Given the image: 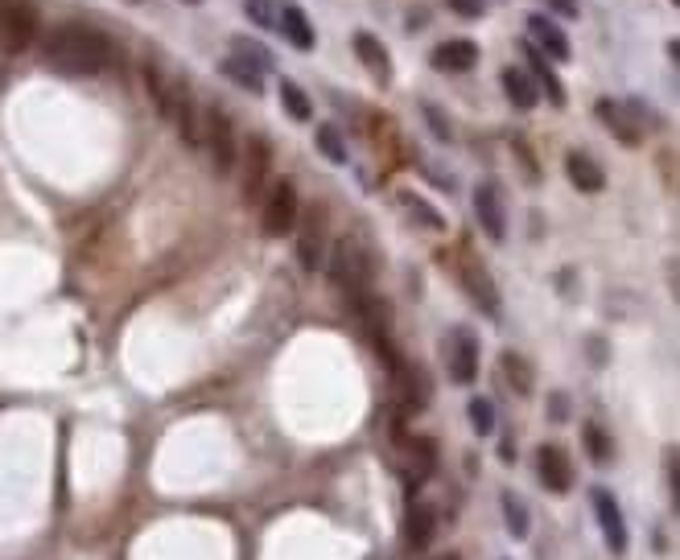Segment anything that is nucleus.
Segmentation results:
<instances>
[{
    "label": "nucleus",
    "mask_w": 680,
    "mask_h": 560,
    "mask_svg": "<svg viewBox=\"0 0 680 560\" xmlns=\"http://www.w3.org/2000/svg\"><path fill=\"white\" fill-rule=\"evenodd\" d=\"M42 58H46L50 70H58V75H66V79H91V75H99V70H108L112 42H108V33H99L91 25L62 21L46 33Z\"/></svg>",
    "instance_id": "1"
},
{
    "label": "nucleus",
    "mask_w": 680,
    "mask_h": 560,
    "mask_svg": "<svg viewBox=\"0 0 680 560\" xmlns=\"http://www.w3.org/2000/svg\"><path fill=\"white\" fill-rule=\"evenodd\" d=\"M322 268L330 272V285L338 293H347L351 301L371 293V272H376V260H371V252L363 248L359 239H338L334 248L326 252Z\"/></svg>",
    "instance_id": "2"
},
{
    "label": "nucleus",
    "mask_w": 680,
    "mask_h": 560,
    "mask_svg": "<svg viewBox=\"0 0 680 560\" xmlns=\"http://www.w3.org/2000/svg\"><path fill=\"white\" fill-rule=\"evenodd\" d=\"M297 219H301L297 186H293L289 178L272 182V186L264 190V198H260V231H264L268 239H281V235H289V231L297 227Z\"/></svg>",
    "instance_id": "3"
},
{
    "label": "nucleus",
    "mask_w": 680,
    "mask_h": 560,
    "mask_svg": "<svg viewBox=\"0 0 680 560\" xmlns=\"http://www.w3.org/2000/svg\"><path fill=\"white\" fill-rule=\"evenodd\" d=\"M42 33L33 0H0V46L9 54H25Z\"/></svg>",
    "instance_id": "4"
},
{
    "label": "nucleus",
    "mask_w": 680,
    "mask_h": 560,
    "mask_svg": "<svg viewBox=\"0 0 680 560\" xmlns=\"http://www.w3.org/2000/svg\"><path fill=\"white\" fill-rule=\"evenodd\" d=\"M326 252H330V215L322 202H314L305 210V219H297V260L305 272H318L326 264Z\"/></svg>",
    "instance_id": "5"
},
{
    "label": "nucleus",
    "mask_w": 680,
    "mask_h": 560,
    "mask_svg": "<svg viewBox=\"0 0 680 560\" xmlns=\"http://www.w3.org/2000/svg\"><path fill=\"white\" fill-rule=\"evenodd\" d=\"M202 140H207V149L215 157V173H227L235 169V161H240V140H235V124L223 108H211L207 116H202Z\"/></svg>",
    "instance_id": "6"
},
{
    "label": "nucleus",
    "mask_w": 680,
    "mask_h": 560,
    "mask_svg": "<svg viewBox=\"0 0 680 560\" xmlns=\"http://www.w3.org/2000/svg\"><path fill=\"white\" fill-rule=\"evenodd\" d=\"M268 178H272V145L264 136H248V145H244V202L248 206L264 198Z\"/></svg>",
    "instance_id": "7"
},
{
    "label": "nucleus",
    "mask_w": 680,
    "mask_h": 560,
    "mask_svg": "<svg viewBox=\"0 0 680 560\" xmlns=\"http://www.w3.org/2000/svg\"><path fill=\"white\" fill-rule=\"evenodd\" d=\"M590 503H594V515H598V528H602V536H606L610 552H615V556H623V552H627V544H631V536H627V523H623L619 499H615V495H610V490H606V486H594V490H590Z\"/></svg>",
    "instance_id": "8"
},
{
    "label": "nucleus",
    "mask_w": 680,
    "mask_h": 560,
    "mask_svg": "<svg viewBox=\"0 0 680 560\" xmlns=\"http://www.w3.org/2000/svg\"><path fill=\"white\" fill-rule=\"evenodd\" d=\"M474 375H479V338L470 330H454L450 334V379L466 388V383H474Z\"/></svg>",
    "instance_id": "9"
},
{
    "label": "nucleus",
    "mask_w": 680,
    "mask_h": 560,
    "mask_svg": "<svg viewBox=\"0 0 680 560\" xmlns=\"http://www.w3.org/2000/svg\"><path fill=\"white\" fill-rule=\"evenodd\" d=\"M536 474L553 495H565V490L573 486V466H569L561 445H540L536 449Z\"/></svg>",
    "instance_id": "10"
},
{
    "label": "nucleus",
    "mask_w": 680,
    "mask_h": 560,
    "mask_svg": "<svg viewBox=\"0 0 680 560\" xmlns=\"http://www.w3.org/2000/svg\"><path fill=\"white\" fill-rule=\"evenodd\" d=\"M474 219L483 223L487 239H495V243L507 235V215H503V202H499V186L495 182L474 186Z\"/></svg>",
    "instance_id": "11"
},
{
    "label": "nucleus",
    "mask_w": 680,
    "mask_h": 560,
    "mask_svg": "<svg viewBox=\"0 0 680 560\" xmlns=\"http://www.w3.org/2000/svg\"><path fill=\"white\" fill-rule=\"evenodd\" d=\"M462 285H466V293L474 297V305H479L487 318H499V289H495L491 272H487L479 260H466V264H462Z\"/></svg>",
    "instance_id": "12"
},
{
    "label": "nucleus",
    "mask_w": 680,
    "mask_h": 560,
    "mask_svg": "<svg viewBox=\"0 0 680 560\" xmlns=\"http://www.w3.org/2000/svg\"><path fill=\"white\" fill-rule=\"evenodd\" d=\"M429 62H433L437 70H446V75H466V70L479 66V46L466 42V38H450V42H441V46L429 54Z\"/></svg>",
    "instance_id": "13"
},
{
    "label": "nucleus",
    "mask_w": 680,
    "mask_h": 560,
    "mask_svg": "<svg viewBox=\"0 0 680 560\" xmlns=\"http://www.w3.org/2000/svg\"><path fill=\"white\" fill-rule=\"evenodd\" d=\"M594 112H598V120H602L610 132L623 140V145H639V140H643V128H639V120L631 116L627 103H619V99H598Z\"/></svg>",
    "instance_id": "14"
},
{
    "label": "nucleus",
    "mask_w": 680,
    "mask_h": 560,
    "mask_svg": "<svg viewBox=\"0 0 680 560\" xmlns=\"http://www.w3.org/2000/svg\"><path fill=\"white\" fill-rule=\"evenodd\" d=\"M355 54H359V62L376 75V83L380 87H388L392 83V54L384 50V42L376 38V33H367V29H359L355 33Z\"/></svg>",
    "instance_id": "15"
},
{
    "label": "nucleus",
    "mask_w": 680,
    "mask_h": 560,
    "mask_svg": "<svg viewBox=\"0 0 680 560\" xmlns=\"http://www.w3.org/2000/svg\"><path fill=\"white\" fill-rule=\"evenodd\" d=\"M433 532H437V507L433 503H413L408 507V519H404V540L413 552H425L433 544Z\"/></svg>",
    "instance_id": "16"
},
{
    "label": "nucleus",
    "mask_w": 680,
    "mask_h": 560,
    "mask_svg": "<svg viewBox=\"0 0 680 560\" xmlns=\"http://www.w3.org/2000/svg\"><path fill=\"white\" fill-rule=\"evenodd\" d=\"M528 33H532V38L540 42V50L549 54V58H557V62H569L573 46H569V38H565V29H561V25H553L549 17L532 13V17H528Z\"/></svg>",
    "instance_id": "17"
},
{
    "label": "nucleus",
    "mask_w": 680,
    "mask_h": 560,
    "mask_svg": "<svg viewBox=\"0 0 680 560\" xmlns=\"http://www.w3.org/2000/svg\"><path fill=\"white\" fill-rule=\"evenodd\" d=\"M277 29L289 38L293 50H314L318 46V33L310 25V17L301 13V5H281V17H277Z\"/></svg>",
    "instance_id": "18"
},
{
    "label": "nucleus",
    "mask_w": 680,
    "mask_h": 560,
    "mask_svg": "<svg viewBox=\"0 0 680 560\" xmlns=\"http://www.w3.org/2000/svg\"><path fill=\"white\" fill-rule=\"evenodd\" d=\"M565 173H569V182L582 194H598L606 186V173H602V165L590 153H569L565 157Z\"/></svg>",
    "instance_id": "19"
},
{
    "label": "nucleus",
    "mask_w": 680,
    "mask_h": 560,
    "mask_svg": "<svg viewBox=\"0 0 680 560\" xmlns=\"http://www.w3.org/2000/svg\"><path fill=\"white\" fill-rule=\"evenodd\" d=\"M499 83H503V91H507V99L516 103V108H536L540 103V91H536V83L528 79V70H520V66H503V75H499Z\"/></svg>",
    "instance_id": "20"
},
{
    "label": "nucleus",
    "mask_w": 680,
    "mask_h": 560,
    "mask_svg": "<svg viewBox=\"0 0 680 560\" xmlns=\"http://www.w3.org/2000/svg\"><path fill=\"white\" fill-rule=\"evenodd\" d=\"M499 367H503V379L516 388V396H528V392H532V363L520 355V350H503Z\"/></svg>",
    "instance_id": "21"
},
{
    "label": "nucleus",
    "mask_w": 680,
    "mask_h": 560,
    "mask_svg": "<svg viewBox=\"0 0 680 560\" xmlns=\"http://www.w3.org/2000/svg\"><path fill=\"white\" fill-rule=\"evenodd\" d=\"M400 210H404V215H413L421 227H429V231H446V215H441V210H433L421 194H400Z\"/></svg>",
    "instance_id": "22"
},
{
    "label": "nucleus",
    "mask_w": 680,
    "mask_h": 560,
    "mask_svg": "<svg viewBox=\"0 0 680 560\" xmlns=\"http://www.w3.org/2000/svg\"><path fill=\"white\" fill-rule=\"evenodd\" d=\"M499 507H503V523H507V532H512L516 540H524L528 536V507H524V499L516 495V490H503V499H499Z\"/></svg>",
    "instance_id": "23"
},
{
    "label": "nucleus",
    "mask_w": 680,
    "mask_h": 560,
    "mask_svg": "<svg viewBox=\"0 0 680 560\" xmlns=\"http://www.w3.org/2000/svg\"><path fill=\"white\" fill-rule=\"evenodd\" d=\"M223 75L231 79V83H240L244 91H252V95H260L264 91V75H260V70H252L248 62H240V58H223Z\"/></svg>",
    "instance_id": "24"
},
{
    "label": "nucleus",
    "mask_w": 680,
    "mask_h": 560,
    "mask_svg": "<svg viewBox=\"0 0 680 560\" xmlns=\"http://www.w3.org/2000/svg\"><path fill=\"white\" fill-rule=\"evenodd\" d=\"M231 58L248 62L252 70H260V75H264V70H272V54H268L264 46H256L252 38H235V42H231Z\"/></svg>",
    "instance_id": "25"
},
{
    "label": "nucleus",
    "mask_w": 680,
    "mask_h": 560,
    "mask_svg": "<svg viewBox=\"0 0 680 560\" xmlns=\"http://www.w3.org/2000/svg\"><path fill=\"white\" fill-rule=\"evenodd\" d=\"M281 99H285V112H289L293 120H301V124H305V120L314 116V103H310V95H305V91H301L293 79H285V83H281Z\"/></svg>",
    "instance_id": "26"
},
{
    "label": "nucleus",
    "mask_w": 680,
    "mask_h": 560,
    "mask_svg": "<svg viewBox=\"0 0 680 560\" xmlns=\"http://www.w3.org/2000/svg\"><path fill=\"white\" fill-rule=\"evenodd\" d=\"M281 5H285V0H248L244 13H248V21H252V25H260V29H277Z\"/></svg>",
    "instance_id": "27"
},
{
    "label": "nucleus",
    "mask_w": 680,
    "mask_h": 560,
    "mask_svg": "<svg viewBox=\"0 0 680 560\" xmlns=\"http://www.w3.org/2000/svg\"><path fill=\"white\" fill-rule=\"evenodd\" d=\"M524 54H528V62H532V70H536V75H540V83H544V91H549V99L557 103V108H561V103H565V91H561V83H557V75H553V70H549V62H544L532 46H524Z\"/></svg>",
    "instance_id": "28"
},
{
    "label": "nucleus",
    "mask_w": 680,
    "mask_h": 560,
    "mask_svg": "<svg viewBox=\"0 0 680 560\" xmlns=\"http://www.w3.org/2000/svg\"><path fill=\"white\" fill-rule=\"evenodd\" d=\"M318 149H322L334 165L347 161V140H343V132H338L334 124H322V128H318Z\"/></svg>",
    "instance_id": "29"
},
{
    "label": "nucleus",
    "mask_w": 680,
    "mask_h": 560,
    "mask_svg": "<svg viewBox=\"0 0 680 560\" xmlns=\"http://www.w3.org/2000/svg\"><path fill=\"white\" fill-rule=\"evenodd\" d=\"M466 412H470L474 433H483V437H487V433H495V408H491V400H487V396H474Z\"/></svg>",
    "instance_id": "30"
},
{
    "label": "nucleus",
    "mask_w": 680,
    "mask_h": 560,
    "mask_svg": "<svg viewBox=\"0 0 680 560\" xmlns=\"http://www.w3.org/2000/svg\"><path fill=\"white\" fill-rule=\"evenodd\" d=\"M586 449L594 462H610V437L598 425H586Z\"/></svg>",
    "instance_id": "31"
},
{
    "label": "nucleus",
    "mask_w": 680,
    "mask_h": 560,
    "mask_svg": "<svg viewBox=\"0 0 680 560\" xmlns=\"http://www.w3.org/2000/svg\"><path fill=\"white\" fill-rule=\"evenodd\" d=\"M421 112H425L429 128H433V132H437L441 140H454V128H450V120H446V116H441V112L433 108V103H425V108H421Z\"/></svg>",
    "instance_id": "32"
},
{
    "label": "nucleus",
    "mask_w": 680,
    "mask_h": 560,
    "mask_svg": "<svg viewBox=\"0 0 680 560\" xmlns=\"http://www.w3.org/2000/svg\"><path fill=\"white\" fill-rule=\"evenodd\" d=\"M450 9L458 17H483V0H450Z\"/></svg>",
    "instance_id": "33"
},
{
    "label": "nucleus",
    "mask_w": 680,
    "mask_h": 560,
    "mask_svg": "<svg viewBox=\"0 0 680 560\" xmlns=\"http://www.w3.org/2000/svg\"><path fill=\"white\" fill-rule=\"evenodd\" d=\"M549 5H553L561 17H577V0H549Z\"/></svg>",
    "instance_id": "34"
},
{
    "label": "nucleus",
    "mask_w": 680,
    "mask_h": 560,
    "mask_svg": "<svg viewBox=\"0 0 680 560\" xmlns=\"http://www.w3.org/2000/svg\"><path fill=\"white\" fill-rule=\"evenodd\" d=\"M549 412H553V420H565V396H553V400H549Z\"/></svg>",
    "instance_id": "35"
},
{
    "label": "nucleus",
    "mask_w": 680,
    "mask_h": 560,
    "mask_svg": "<svg viewBox=\"0 0 680 560\" xmlns=\"http://www.w3.org/2000/svg\"><path fill=\"white\" fill-rule=\"evenodd\" d=\"M499 458H503V462H516V445L503 441V445H499Z\"/></svg>",
    "instance_id": "36"
},
{
    "label": "nucleus",
    "mask_w": 680,
    "mask_h": 560,
    "mask_svg": "<svg viewBox=\"0 0 680 560\" xmlns=\"http://www.w3.org/2000/svg\"><path fill=\"white\" fill-rule=\"evenodd\" d=\"M186 5H198V0H186Z\"/></svg>",
    "instance_id": "37"
},
{
    "label": "nucleus",
    "mask_w": 680,
    "mask_h": 560,
    "mask_svg": "<svg viewBox=\"0 0 680 560\" xmlns=\"http://www.w3.org/2000/svg\"><path fill=\"white\" fill-rule=\"evenodd\" d=\"M672 5H680V0H672Z\"/></svg>",
    "instance_id": "38"
},
{
    "label": "nucleus",
    "mask_w": 680,
    "mask_h": 560,
    "mask_svg": "<svg viewBox=\"0 0 680 560\" xmlns=\"http://www.w3.org/2000/svg\"><path fill=\"white\" fill-rule=\"evenodd\" d=\"M450 560H454V556H450Z\"/></svg>",
    "instance_id": "39"
}]
</instances>
